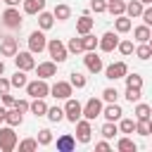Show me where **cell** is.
I'll list each match as a JSON object with an SVG mask.
<instances>
[{"mask_svg": "<svg viewBox=\"0 0 152 152\" xmlns=\"http://www.w3.org/2000/svg\"><path fill=\"white\" fill-rule=\"evenodd\" d=\"M95 150H97V152H109V142H107V140H102V142H97V145H95Z\"/></svg>", "mask_w": 152, "mask_h": 152, "instance_id": "cell-49", "label": "cell"}, {"mask_svg": "<svg viewBox=\"0 0 152 152\" xmlns=\"http://www.w3.org/2000/svg\"><path fill=\"white\" fill-rule=\"evenodd\" d=\"M52 17H55L57 21H66V19L71 17V7H69V5H55Z\"/></svg>", "mask_w": 152, "mask_h": 152, "instance_id": "cell-25", "label": "cell"}, {"mask_svg": "<svg viewBox=\"0 0 152 152\" xmlns=\"http://www.w3.org/2000/svg\"><path fill=\"white\" fill-rule=\"evenodd\" d=\"M126 74H128V66H126V62H114V64H109V66L104 69V76H107L109 81L124 78Z\"/></svg>", "mask_w": 152, "mask_h": 152, "instance_id": "cell-13", "label": "cell"}, {"mask_svg": "<svg viewBox=\"0 0 152 152\" xmlns=\"http://www.w3.org/2000/svg\"><path fill=\"white\" fill-rule=\"evenodd\" d=\"M36 69V74H38V78H52V76H57V62H40L38 66H33Z\"/></svg>", "mask_w": 152, "mask_h": 152, "instance_id": "cell-14", "label": "cell"}, {"mask_svg": "<svg viewBox=\"0 0 152 152\" xmlns=\"http://www.w3.org/2000/svg\"><path fill=\"white\" fill-rule=\"evenodd\" d=\"M140 2H142V5H150V2H152V0H140Z\"/></svg>", "mask_w": 152, "mask_h": 152, "instance_id": "cell-53", "label": "cell"}, {"mask_svg": "<svg viewBox=\"0 0 152 152\" xmlns=\"http://www.w3.org/2000/svg\"><path fill=\"white\" fill-rule=\"evenodd\" d=\"M71 93H74V88H71L69 81H57V83L50 88V95L57 97V100H66V97H71Z\"/></svg>", "mask_w": 152, "mask_h": 152, "instance_id": "cell-11", "label": "cell"}, {"mask_svg": "<svg viewBox=\"0 0 152 152\" xmlns=\"http://www.w3.org/2000/svg\"><path fill=\"white\" fill-rule=\"evenodd\" d=\"M116 97H119L116 88H104V90H102V100H104V102H116Z\"/></svg>", "mask_w": 152, "mask_h": 152, "instance_id": "cell-44", "label": "cell"}, {"mask_svg": "<svg viewBox=\"0 0 152 152\" xmlns=\"http://www.w3.org/2000/svg\"><path fill=\"white\" fill-rule=\"evenodd\" d=\"M81 43H83V52H88V50H95V48H97V38H95L93 33H83V36H81Z\"/></svg>", "mask_w": 152, "mask_h": 152, "instance_id": "cell-31", "label": "cell"}, {"mask_svg": "<svg viewBox=\"0 0 152 152\" xmlns=\"http://www.w3.org/2000/svg\"><path fill=\"white\" fill-rule=\"evenodd\" d=\"M121 114H124V109H121L116 102H109L107 107H102V114H100V116H104L107 121H119Z\"/></svg>", "mask_w": 152, "mask_h": 152, "instance_id": "cell-16", "label": "cell"}, {"mask_svg": "<svg viewBox=\"0 0 152 152\" xmlns=\"http://www.w3.org/2000/svg\"><path fill=\"white\" fill-rule=\"evenodd\" d=\"M33 150H38V140L36 138H26V140L19 142V152H33Z\"/></svg>", "mask_w": 152, "mask_h": 152, "instance_id": "cell-39", "label": "cell"}, {"mask_svg": "<svg viewBox=\"0 0 152 152\" xmlns=\"http://www.w3.org/2000/svg\"><path fill=\"white\" fill-rule=\"evenodd\" d=\"M116 150H119V152H135V150H138V145H135L131 138H126V135H124V138H119Z\"/></svg>", "mask_w": 152, "mask_h": 152, "instance_id": "cell-30", "label": "cell"}, {"mask_svg": "<svg viewBox=\"0 0 152 152\" xmlns=\"http://www.w3.org/2000/svg\"><path fill=\"white\" fill-rule=\"evenodd\" d=\"M90 10H93L95 14L107 12V0H90Z\"/></svg>", "mask_w": 152, "mask_h": 152, "instance_id": "cell-43", "label": "cell"}, {"mask_svg": "<svg viewBox=\"0 0 152 152\" xmlns=\"http://www.w3.org/2000/svg\"><path fill=\"white\" fill-rule=\"evenodd\" d=\"M36 140H38V145H43V147H45V145H50V142H52V131H50V128H40Z\"/></svg>", "mask_w": 152, "mask_h": 152, "instance_id": "cell-38", "label": "cell"}, {"mask_svg": "<svg viewBox=\"0 0 152 152\" xmlns=\"http://www.w3.org/2000/svg\"><path fill=\"white\" fill-rule=\"evenodd\" d=\"M93 24H95V19H90L88 14H81V17H78V21H76V33H78V36H83V33H90Z\"/></svg>", "mask_w": 152, "mask_h": 152, "instance_id": "cell-18", "label": "cell"}, {"mask_svg": "<svg viewBox=\"0 0 152 152\" xmlns=\"http://www.w3.org/2000/svg\"><path fill=\"white\" fill-rule=\"evenodd\" d=\"M5 121H7V126H12V128H17V126H21V121H24V116H21V112L19 109H7V114H5Z\"/></svg>", "mask_w": 152, "mask_h": 152, "instance_id": "cell-22", "label": "cell"}, {"mask_svg": "<svg viewBox=\"0 0 152 152\" xmlns=\"http://www.w3.org/2000/svg\"><path fill=\"white\" fill-rule=\"evenodd\" d=\"M126 100L128 102H140V95H142V88H133V86H126Z\"/></svg>", "mask_w": 152, "mask_h": 152, "instance_id": "cell-33", "label": "cell"}, {"mask_svg": "<svg viewBox=\"0 0 152 152\" xmlns=\"http://www.w3.org/2000/svg\"><path fill=\"white\" fill-rule=\"evenodd\" d=\"M12 107L24 114V112H28V100H17V97H14V104H12Z\"/></svg>", "mask_w": 152, "mask_h": 152, "instance_id": "cell-46", "label": "cell"}, {"mask_svg": "<svg viewBox=\"0 0 152 152\" xmlns=\"http://www.w3.org/2000/svg\"><path fill=\"white\" fill-rule=\"evenodd\" d=\"M69 83H71V88H86V83H88V78H86L83 74H78V71H74V74H71V78H69Z\"/></svg>", "mask_w": 152, "mask_h": 152, "instance_id": "cell-36", "label": "cell"}, {"mask_svg": "<svg viewBox=\"0 0 152 152\" xmlns=\"http://www.w3.org/2000/svg\"><path fill=\"white\" fill-rule=\"evenodd\" d=\"M45 116H48L52 124H57V121H62V119H64V109H62V107H48Z\"/></svg>", "mask_w": 152, "mask_h": 152, "instance_id": "cell-32", "label": "cell"}, {"mask_svg": "<svg viewBox=\"0 0 152 152\" xmlns=\"http://www.w3.org/2000/svg\"><path fill=\"white\" fill-rule=\"evenodd\" d=\"M28 83V78H26V71H21V69H17V74L10 78V86L12 88H24Z\"/></svg>", "mask_w": 152, "mask_h": 152, "instance_id": "cell-29", "label": "cell"}, {"mask_svg": "<svg viewBox=\"0 0 152 152\" xmlns=\"http://www.w3.org/2000/svg\"><path fill=\"white\" fill-rule=\"evenodd\" d=\"M2 71H5V62L0 59V76H2Z\"/></svg>", "mask_w": 152, "mask_h": 152, "instance_id": "cell-52", "label": "cell"}, {"mask_svg": "<svg viewBox=\"0 0 152 152\" xmlns=\"http://www.w3.org/2000/svg\"><path fill=\"white\" fill-rule=\"evenodd\" d=\"M74 147H76V138H74V135L64 133V135L57 138V150H59V152H71Z\"/></svg>", "mask_w": 152, "mask_h": 152, "instance_id": "cell-17", "label": "cell"}, {"mask_svg": "<svg viewBox=\"0 0 152 152\" xmlns=\"http://www.w3.org/2000/svg\"><path fill=\"white\" fill-rule=\"evenodd\" d=\"M17 50H19L17 38L7 36V38H2V40H0V55H2V57H14V55H17Z\"/></svg>", "mask_w": 152, "mask_h": 152, "instance_id": "cell-15", "label": "cell"}, {"mask_svg": "<svg viewBox=\"0 0 152 152\" xmlns=\"http://www.w3.org/2000/svg\"><path fill=\"white\" fill-rule=\"evenodd\" d=\"M116 45H119V36H116L114 31H107V33L97 40V48H100L102 52H112V50H116Z\"/></svg>", "mask_w": 152, "mask_h": 152, "instance_id": "cell-12", "label": "cell"}, {"mask_svg": "<svg viewBox=\"0 0 152 152\" xmlns=\"http://www.w3.org/2000/svg\"><path fill=\"white\" fill-rule=\"evenodd\" d=\"M83 64H86V69H88L90 74H100V71L104 69V64H102V57H97V55H95V50H88V52H86V57H83Z\"/></svg>", "mask_w": 152, "mask_h": 152, "instance_id": "cell-8", "label": "cell"}, {"mask_svg": "<svg viewBox=\"0 0 152 152\" xmlns=\"http://www.w3.org/2000/svg\"><path fill=\"white\" fill-rule=\"evenodd\" d=\"M90 138H93L90 121H88V119H78V121H76V140L86 145V142H90Z\"/></svg>", "mask_w": 152, "mask_h": 152, "instance_id": "cell-9", "label": "cell"}, {"mask_svg": "<svg viewBox=\"0 0 152 152\" xmlns=\"http://www.w3.org/2000/svg\"><path fill=\"white\" fill-rule=\"evenodd\" d=\"M14 147H17V133H14V128L12 126L0 128V150L2 152H12Z\"/></svg>", "mask_w": 152, "mask_h": 152, "instance_id": "cell-5", "label": "cell"}, {"mask_svg": "<svg viewBox=\"0 0 152 152\" xmlns=\"http://www.w3.org/2000/svg\"><path fill=\"white\" fill-rule=\"evenodd\" d=\"M135 133L142 135V138H147V135L152 133V124H150V119H147V121H135Z\"/></svg>", "mask_w": 152, "mask_h": 152, "instance_id": "cell-34", "label": "cell"}, {"mask_svg": "<svg viewBox=\"0 0 152 152\" xmlns=\"http://www.w3.org/2000/svg\"><path fill=\"white\" fill-rule=\"evenodd\" d=\"M24 88H26V93H28L31 97H48V95H50V86H48V81H45V78L28 81Z\"/></svg>", "mask_w": 152, "mask_h": 152, "instance_id": "cell-2", "label": "cell"}, {"mask_svg": "<svg viewBox=\"0 0 152 152\" xmlns=\"http://www.w3.org/2000/svg\"><path fill=\"white\" fill-rule=\"evenodd\" d=\"M100 133H102V135H104V138L109 140V138H114V135L119 133V126H116L114 121H107V124L102 126V131H100Z\"/></svg>", "mask_w": 152, "mask_h": 152, "instance_id": "cell-37", "label": "cell"}, {"mask_svg": "<svg viewBox=\"0 0 152 152\" xmlns=\"http://www.w3.org/2000/svg\"><path fill=\"white\" fill-rule=\"evenodd\" d=\"M2 24H5L7 28H19V26H21V14H19V10H17V7H7V10L2 12Z\"/></svg>", "mask_w": 152, "mask_h": 152, "instance_id": "cell-10", "label": "cell"}, {"mask_svg": "<svg viewBox=\"0 0 152 152\" xmlns=\"http://www.w3.org/2000/svg\"><path fill=\"white\" fill-rule=\"evenodd\" d=\"M107 12L114 14V17H119V14L126 12V2L124 0H107Z\"/></svg>", "mask_w": 152, "mask_h": 152, "instance_id": "cell-27", "label": "cell"}, {"mask_svg": "<svg viewBox=\"0 0 152 152\" xmlns=\"http://www.w3.org/2000/svg\"><path fill=\"white\" fill-rule=\"evenodd\" d=\"M150 114H152V107H150V104H145V102H138V104H135V119H138V121H147Z\"/></svg>", "mask_w": 152, "mask_h": 152, "instance_id": "cell-28", "label": "cell"}, {"mask_svg": "<svg viewBox=\"0 0 152 152\" xmlns=\"http://www.w3.org/2000/svg\"><path fill=\"white\" fill-rule=\"evenodd\" d=\"M116 48H119V52H121V55H126V57L133 52V43H131V40H119V45H116Z\"/></svg>", "mask_w": 152, "mask_h": 152, "instance_id": "cell-45", "label": "cell"}, {"mask_svg": "<svg viewBox=\"0 0 152 152\" xmlns=\"http://www.w3.org/2000/svg\"><path fill=\"white\" fill-rule=\"evenodd\" d=\"M10 88H12V86H10V78H2V76H0V95H2V93H10Z\"/></svg>", "mask_w": 152, "mask_h": 152, "instance_id": "cell-47", "label": "cell"}, {"mask_svg": "<svg viewBox=\"0 0 152 152\" xmlns=\"http://www.w3.org/2000/svg\"><path fill=\"white\" fill-rule=\"evenodd\" d=\"M135 57H138V59H150V57H152V48H150L147 43H140V45L135 48Z\"/></svg>", "mask_w": 152, "mask_h": 152, "instance_id": "cell-35", "label": "cell"}, {"mask_svg": "<svg viewBox=\"0 0 152 152\" xmlns=\"http://www.w3.org/2000/svg\"><path fill=\"white\" fill-rule=\"evenodd\" d=\"M45 50L50 52V57H52V62H57V64H62L66 57H69V52H66V45L59 40V38H52V40H48V45H45Z\"/></svg>", "mask_w": 152, "mask_h": 152, "instance_id": "cell-1", "label": "cell"}, {"mask_svg": "<svg viewBox=\"0 0 152 152\" xmlns=\"http://www.w3.org/2000/svg\"><path fill=\"white\" fill-rule=\"evenodd\" d=\"M5 114H7V107H0V124L5 121Z\"/></svg>", "mask_w": 152, "mask_h": 152, "instance_id": "cell-50", "label": "cell"}, {"mask_svg": "<svg viewBox=\"0 0 152 152\" xmlns=\"http://www.w3.org/2000/svg\"><path fill=\"white\" fill-rule=\"evenodd\" d=\"M142 7H145V5H142L140 0H131V2H126V12H124V14H126L128 19H133V17H140Z\"/></svg>", "mask_w": 152, "mask_h": 152, "instance_id": "cell-23", "label": "cell"}, {"mask_svg": "<svg viewBox=\"0 0 152 152\" xmlns=\"http://www.w3.org/2000/svg\"><path fill=\"white\" fill-rule=\"evenodd\" d=\"M100 114H102V100H97V97H90V100L81 107V116H83V119H88V121L97 119Z\"/></svg>", "mask_w": 152, "mask_h": 152, "instance_id": "cell-3", "label": "cell"}, {"mask_svg": "<svg viewBox=\"0 0 152 152\" xmlns=\"http://www.w3.org/2000/svg\"><path fill=\"white\" fill-rule=\"evenodd\" d=\"M131 26H133V24H131V19H128L126 14H119V17L114 19V31H116V33H128Z\"/></svg>", "mask_w": 152, "mask_h": 152, "instance_id": "cell-21", "label": "cell"}, {"mask_svg": "<svg viewBox=\"0 0 152 152\" xmlns=\"http://www.w3.org/2000/svg\"><path fill=\"white\" fill-rule=\"evenodd\" d=\"M52 24H55V17H52V12H45V10H40V12H38V26H40V31H48V28H52Z\"/></svg>", "mask_w": 152, "mask_h": 152, "instance_id": "cell-20", "label": "cell"}, {"mask_svg": "<svg viewBox=\"0 0 152 152\" xmlns=\"http://www.w3.org/2000/svg\"><path fill=\"white\" fill-rule=\"evenodd\" d=\"M126 86H133V88H142V76L140 74H126Z\"/></svg>", "mask_w": 152, "mask_h": 152, "instance_id": "cell-42", "label": "cell"}, {"mask_svg": "<svg viewBox=\"0 0 152 152\" xmlns=\"http://www.w3.org/2000/svg\"><path fill=\"white\" fill-rule=\"evenodd\" d=\"M2 104H5V107H12V104H14V95L2 93Z\"/></svg>", "mask_w": 152, "mask_h": 152, "instance_id": "cell-48", "label": "cell"}, {"mask_svg": "<svg viewBox=\"0 0 152 152\" xmlns=\"http://www.w3.org/2000/svg\"><path fill=\"white\" fill-rule=\"evenodd\" d=\"M5 2H7V5H10V7H17V5H19V2H21V0H5Z\"/></svg>", "mask_w": 152, "mask_h": 152, "instance_id": "cell-51", "label": "cell"}, {"mask_svg": "<svg viewBox=\"0 0 152 152\" xmlns=\"http://www.w3.org/2000/svg\"><path fill=\"white\" fill-rule=\"evenodd\" d=\"M119 133H135V121L133 119H121L119 121Z\"/></svg>", "mask_w": 152, "mask_h": 152, "instance_id": "cell-41", "label": "cell"}, {"mask_svg": "<svg viewBox=\"0 0 152 152\" xmlns=\"http://www.w3.org/2000/svg\"><path fill=\"white\" fill-rule=\"evenodd\" d=\"M133 36H135L138 43H147V40L152 38V31H150V26L142 24V26H135V28H133Z\"/></svg>", "mask_w": 152, "mask_h": 152, "instance_id": "cell-26", "label": "cell"}, {"mask_svg": "<svg viewBox=\"0 0 152 152\" xmlns=\"http://www.w3.org/2000/svg\"><path fill=\"white\" fill-rule=\"evenodd\" d=\"M28 112L36 114V116H45V112H48L45 100H43V97H33V102H28Z\"/></svg>", "mask_w": 152, "mask_h": 152, "instance_id": "cell-19", "label": "cell"}, {"mask_svg": "<svg viewBox=\"0 0 152 152\" xmlns=\"http://www.w3.org/2000/svg\"><path fill=\"white\" fill-rule=\"evenodd\" d=\"M45 45H48L45 33H43V31H31V36H28V52L40 55V52L45 50Z\"/></svg>", "mask_w": 152, "mask_h": 152, "instance_id": "cell-6", "label": "cell"}, {"mask_svg": "<svg viewBox=\"0 0 152 152\" xmlns=\"http://www.w3.org/2000/svg\"><path fill=\"white\" fill-rule=\"evenodd\" d=\"M81 107H83V104H81L78 100L66 97V102H64V107H62V109H64V119L71 121V124H76V121L81 119Z\"/></svg>", "mask_w": 152, "mask_h": 152, "instance_id": "cell-4", "label": "cell"}, {"mask_svg": "<svg viewBox=\"0 0 152 152\" xmlns=\"http://www.w3.org/2000/svg\"><path fill=\"white\" fill-rule=\"evenodd\" d=\"M66 52H74V55H81V52H83V43H81V38H69V45H66Z\"/></svg>", "mask_w": 152, "mask_h": 152, "instance_id": "cell-40", "label": "cell"}, {"mask_svg": "<svg viewBox=\"0 0 152 152\" xmlns=\"http://www.w3.org/2000/svg\"><path fill=\"white\" fill-rule=\"evenodd\" d=\"M14 64H17V69H21V71H31L33 66H36V59H33V52H19L17 50V55H14Z\"/></svg>", "mask_w": 152, "mask_h": 152, "instance_id": "cell-7", "label": "cell"}, {"mask_svg": "<svg viewBox=\"0 0 152 152\" xmlns=\"http://www.w3.org/2000/svg\"><path fill=\"white\" fill-rule=\"evenodd\" d=\"M40 10H45V0H24V12L26 14H38Z\"/></svg>", "mask_w": 152, "mask_h": 152, "instance_id": "cell-24", "label": "cell"}]
</instances>
